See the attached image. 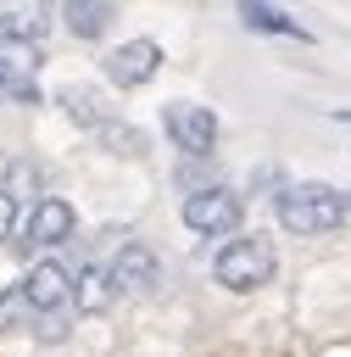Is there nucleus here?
Listing matches in <instances>:
<instances>
[{"instance_id":"1","label":"nucleus","mask_w":351,"mask_h":357,"mask_svg":"<svg viewBox=\"0 0 351 357\" xmlns=\"http://www.w3.org/2000/svg\"><path fill=\"white\" fill-rule=\"evenodd\" d=\"M345 206L351 201L340 190H329V184H290V190H279V223L290 234H329V229L345 223Z\"/></svg>"},{"instance_id":"2","label":"nucleus","mask_w":351,"mask_h":357,"mask_svg":"<svg viewBox=\"0 0 351 357\" xmlns=\"http://www.w3.org/2000/svg\"><path fill=\"white\" fill-rule=\"evenodd\" d=\"M273 273H279V251L267 234H240L212 257V279L223 290H262Z\"/></svg>"},{"instance_id":"3","label":"nucleus","mask_w":351,"mask_h":357,"mask_svg":"<svg viewBox=\"0 0 351 357\" xmlns=\"http://www.w3.org/2000/svg\"><path fill=\"white\" fill-rule=\"evenodd\" d=\"M245 218V201L228 190V184H206L195 195H184V223L195 234H234Z\"/></svg>"},{"instance_id":"4","label":"nucleus","mask_w":351,"mask_h":357,"mask_svg":"<svg viewBox=\"0 0 351 357\" xmlns=\"http://www.w3.org/2000/svg\"><path fill=\"white\" fill-rule=\"evenodd\" d=\"M162 128L184 156H212V145H217V112L195 106V100H173L162 112Z\"/></svg>"},{"instance_id":"5","label":"nucleus","mask_w":351,"mask_h":357,"mask_svg":"<svg viewBox=\"0 0 351 357\" xmlns=\"http://www.w3.org/2000/svg\"><path fill=\"white\" fill-rule=\"evenodd\" d=\"M156 67H162V45H156V39H123L117 50H106V78H111L117 89L150 84Z\"/></svg>"},{"instance_id":"6","label":"nucleus","mask_w":351,"mask_h":357,"mask_svg":"<svg viewBox=\"0 0 351 357\" xmlns=\"http://www.w3.org/2000/svg\"><path fill=\"white\" fill-rule=\"evenodd\" d=\"M22 290H28V307L33 312H61L72 301V273L61 262H33L28 279H22Z\"/></svg>"},{"instance_id":"7","label":"nucleus","mask_w":351,"mask_h":357,"mask_svg":"<svg viewBox=\"0 0 351 357\" xmlns=\"http://www.w3.org/2000/svg\"><path fill=\"white\" fill-rule=\"evenodd\" d=\"M111 284H123V290H156V284H162L156 251H150L145 240H128V245L117 251V262H111Z\"/></svg>"},{"instance_id":"8","label":"nucleus","mask_w":351,"mask_h":357,"mask_svg":"<svg viewBox=\"0 0 351 357\" xmlns=\"http://www.w3.org/2000/svg\"><path fill=\"white\" fill-rule=\"evenodd\" d=\"M45 28H50V0H0V39L39 45Z\"/></svg>"},{"instance_id":"9","label":"nucleus","mask_w":351,"mask_h":357,"mask_svg":"<svg viewBox=\"0 0 351 357\" xmlns=\"http://www.w3.org/2000/svg\"><path fill=\"white\" fill-rule=\"evenodd\" d=\"M56 240H72V206L61 195H39L28 212V245H56Z\"/></svg>"},{"instance_id":"10","label":"nucleus","mask_w":351,"mask_h":357,"mask_svg":"<svg viewBox=\"0 0 351 357\" xmlns=\"http://www.w3.org/2000/svg\"><path fill=\"white\" fill-rule=\"evenodd\" d=\"M234 11H240V22L245 28H256V33H279V39H312L290 11H279L273 0H234Z\"/></svg>"},{"instance_id":"11","label":"nucleus","mask_w":351,"mask_h":357,"mask_svg":"<svg viewBox=\"0 0 351 357\" xmlns=\"http://www.w3.org/2000/svg\"><path fill=\"white\" fill-rule=\"evenodd\" d=\"M61 17H67V28H72V39H100V33L111 28L117 6H111V0H67Z\"/></svg>"},{"instance_id":"12","label":"nucleus","mask_w":351,"mask_h":357,"mask_svg":"<svg viewBox=\"0 0 351 357\" xmlns=\"http://www.w3.org/2000/svg\"><path fill=\"white\" fill-rule=\"evenodd\" d=\"M61 106H67V117L84 123V128H106V123H111L106 106H100V95H95L89 84H67V89H61Z\"/></svg>"},{"instance_id":"13","label":"nucleus","mask_w":351,"mask_h":357,"mask_svg":"<svg viewBox=\"0 0 351 357\" xmlns=\"http://www.w3.org/2000/svg\"><path fill=\"white\" fill-rule=\"evenodd\" d=\"M39 67V45H22V39H0V78L6 84H28Z\"/></svg>"},{"instance_id":"14","label":"nucleus","mask_w":351,"mask_h":357,"mask_svg":"<svg viewBox=\"0 0 351 357\" xmlns=\"http://www.w3.org/2000/svg\"><path fill=\"white\" fill-rule=\"evenodd\" d=\"M106 301H111V273H84L78 279V307L84 312H100Z\"/></svg>"},{"instance_id":"15","label":"nucleus","mask_w":351,"mask_h":357,"mask_svg":"<svg viewBox=\"0 0 351 357\" xmlns=\"http://www.w3.org/2000/svg\"><path fill=\"white\" fill-rule=\"evenodd\" d=\"M28 312H33V307H28V290H22V284H11V290L0 296V329H17Z\"/></svg>"},{"instance_id":"16","label":"nucleus","mask_w":351,"mask_h":357,"mask_svg":"<svg viewBox=\"0 0 351 357\" xmlns=\"http://www.w3.org/2000/svg\"><path fill=\"white\" fill-rule=\"evenodd\" d=\"M100 139H106V145H123V156H139V145H145L128 123H106V128H100Z\"/></svg>"},{"instance_id":"17","label":"nucleus","mask_w":351,"mask_h":357,"mask_svg":"<svg viewBox=\"0 0 351 357\" xmlns=\"http://www.w3.org/2000/svg\"><path fill=\"white\" fill-rule=\"evenodd\" d=\"M11 229H17V201H11V190L0 184V240H6Z\"/></svg>"},{"instance_id":"18","label":"nucleus","mask_w":351,"mask_h":357,"mask_svg":"<svg viewBox=\"0 0 351 357\" xmlns=\"http://www.w3.org/2000/svg\"><path fill=\"white\" fill-rule=\"evenodd\" d=\"M334 123H345V128H351V112H334Z\"/></svg>"}]
</instances>
